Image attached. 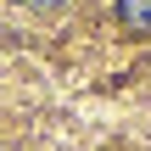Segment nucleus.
Segmentation results:
<instances>
[{
	"label": "nucleus",
	"mask_w": 151,
	"mask_h": 151,
	"mask_svg": "<svg viewBox=\"0 0 151 151\" xmlns=\"http://www.w3.org/2000/svg\"><path fill=\"white\" fill-rule=\"evenodd\" d=\"M118 22L134 34H151V0H118Z\"/></svg>",
	"instance_id": "1"
},
{
	"label": "nucleus",
	"mask_w": 151,
	"mask_h": 151,
	"mask_svg": "<svg viewBox=\"0 0 151 151\" xmlns=\"http://www.w3.org/2000/svg\"><path fill=\"white\" fill-rule=\"evenodd\" d=\"M22 6H62V0H22Z\"/></svg>",
	"instance_id": "2"
}]
</instances>
